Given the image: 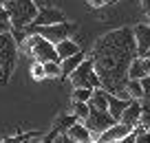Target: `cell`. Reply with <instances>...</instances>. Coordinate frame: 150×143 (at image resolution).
<instances>
[{
  "label": "cell",
  "mask_w": 150,
  "mask_h": 143,
  "mask_svg": "<svg viewBox=\"0 0 150 143\" xmlns=\"http://www.w3.org/2000/svg\"><path fill=\"white\" fill-rule=\"evenodd\" d=\"M115 2H117V0H115Z\"/></svg>",
  "instance_id": "32"
},
{
  "label": "cell",
  "mask_w": 150,
  "mask_h": 143,
  "mask_svg": "<svg viewBox=\"0 0 150 143\" xmlns=\"http://www.w3.org/2000/svg\"><path fill=\"white\" fill-rule=\"evenodd\" d=\"M84 53L82 51H77V53H73V55H69V57H64V60H60V70H62V77H69L71 73H73L77 66H80V62L84 60Z\"/></svg>",
  "instance_id": "14"
},
{
  "label": "cell",
  "mask_w": 150,
  "mask_h": 143,
  "mask_svg": "<svg viewBox=\"0 0 150 143\" xmlns=\"http://www.w3.org/2000/svg\"><path fill=\"white\" fill-rule=\"evenodd\" d=\"M33 137H38L35 132H29V134H16V137H9V139H2L0 143H24L27 139H33Z\"/></svg>",
  "instance_id": "23"
},
{
  "label": "cell",
  "mask_w": 150,
  "mask_h": 143,
  "mask_svg": "<svg viewBox=\"0 0 150 143\" xmlns=\"http://www.w3.org/2000/svg\"><path fill=\"white\" fill-rule=\"evenodd\" d=\"M104 5H112V2H115V0H102Z\"/></svg>",
  "instance_id": "29"
},
{
  "label": "cell",
  "mask_w": 150,
  "mask_h": 143,
  "mask_svg": "<svg viewBox=\"0 0 150 143\" xmlns=\"http://www.w3.org/2000/svg\"><path fill=\"white\" fill-rule=\"evenodd\" d=\"M146 57H148V60H150V49H148V51H146Z\"/></svg>",
  "instance_id": "30"
},
{
  "label": "cell",
  "mask_w": 150,
  "mask_h": 143,
  "mask_svg": "<svg viewBox=\"0 0 150 143\" xmlns=\"http://www.w3.org/2000/svg\"><path fill=\"white\" fill-rule=\"evenodd\" d=\"M126 92H128V99H144V88H141L139 79H128Z\"/></svg>",
  "instance_id": "17"
},
{
  "label": "cell",
  "mask_w": 150,
  "mask_h": 143,
  "mask_svg": "<svg viewBox=\"0 0 150 143\" xmlns=\"http://www.w3.org/2000/svg\"><path fill=\"white\" fill-rule=\"evenodd\" d=\"M42 66H44V75H47V77H51V79H57V77H62L60 62H57V60H49V62H42Z\"/></svg>",
  "instance_id": "18"
},
{
  "label": "cell",
  "mask_w": 150,
  "mask_h": 143,
  "mask_svg": "<svg viewBox=\"0 0 150 143\" xmlns=\"http://www.w3.org/2000/svg\"><path fill=\"white\" fill-rule=\"evenodd\" d=\"M88 5L95 7V9H99V7H104V2H102V0H88Z\"/></svg>",
  "instance_id": "27"
},
{
  "label": "cell",
  "mask_w": 150,
  "mask_h": 143,
  "mask_svg": "<svg viewBox=\"0 0 150 143\" xmlns=\"http://www.w3.org/2000/svg\"><path fill=\"white\" fill-rule=\"evenodd\" d=\"M137 55V44L132 29H115L102 35L93 46V68L99 77V84L106 92H112L122 99H128L126 82L128 66Z\"/></svg>",
  "instance_id": "1"
},
{
  "label": "cell",
  "mask_w": 150,
  "mask_h": 143,
  "mask_svg": "<svg viewBox=\"0 0 150 143\" xmlns=\"http://www.w3.org/2000/svg\"><path fill=\"white\" fill-rule=\"evenodd\" d=\"M141 5H144V11L148 13V18H150V0H141Z\"/></svg>",
  "instance_id": "28"
},
{
  "label": "cell",
  "mask_w": 150,
  "mask_h": 143,
  "mask_svg": "<svg viewBox=\"0 0 150 143\" xmlns=\"http://www.w3.org/2000/svg\"><path fill=\"white\" fill-rule=\"evenodd\" d=\"M150 73V60L146 55H135L128 66V79H141Z\"/></svg>",
  "instance_id": "11"
},
{
  "label": "cell",
  "mask_w": 150,
  "mask_h": 143,
  "mask_svg": "<svg viewBox=\"0 0 150 143\" xmlns=\"http://www.w3.org/2000/svg\"><path fill=\"white\" fill-rule=\"evenodd\" d=\"M112 123H115V119L110 117L108 110H99V108H95V106H88V117L84 119V125L91 130V134L97 137L99 132H104V130H106L108 125H112Z\"/></svg>",
  "instance_id": "7"
},
{
  "label": "cell",
  "mask_w": 150,
  "mask_h": 143,
  "mask_svg": "<svg viewBox=\"0 0 150 143\" xmlns=\"http://www.w3.org/2000/svg\"><path fill=\"white\" fill-rule=\"evenodd\" d=\"M2 7L9 13L11 29H20V31H24L38 13V5L33 0H2Z\"/></svg>",
  "instance_id": "2"
},
{
  "label": "cell",
  "mask_w": 150,
  "mask_h": 143,
  "mask_svg": "<svg viewBox=\"0 0 150 143\" xmlns=\"http://www.w3.org/2000/svg\"><path fill=\"white\" fill-rule=\"evenodd\" d=\"M24 143H29V139H27V141H24Z\"/></svg>",
  "instance_id": "31"
},
{
  "label": "cell",
  "mask_w": 150,
  "mask_h": 143,
  "mask_svg": "<svg viewBox=\"0 0 150 143\" xmlns=\"http://www.w3.org/2000/svg\"><path fill=\"white\" fill-rule=\"evenodd\" d=\"M57 22H66L64 13L55 7H42V9H38L35 18L29 27H47V24H57Z\"/></svg>",
  "instance_id": "9"
},
{
  "label": "cell",
  "mask_w": 150,
  "mask_h": 143,
  "mask_svg": "<svg viewBox=\"0 0 150 143\" xmlns=\"http://www.w3.org/2000/svg\"><path fill=\"white\" fill-rule=\"evenodd\" d=\"M139 82H141V88H144V99H150V73L146 77H141Z\"/></svg>",
  "instance_id": "25"
},
{
  "label": "cell",
  "mask_w": 150,
  "mask_h": 143,
  "mask_svg": "<svg viewBox=\"0 0 150 143\" xmlns=\"http://www.w3.org/2000/svg\"><path fill=\"white\" fill-rule=\"evenodd\" d=\"M93 88H73V101H88Z\"/></svg>",
  "instance_id": "21"
},
{
  "label": "cell",
  "mask_w": 150,
  "mask_h": 143,
  "mask_svg": "<svg viewBox=\"0 0 150 143\" xmlns=\"http://www.w3.org/2000/svg\"><path fill=\"white\" fill-rule=\"evenodd\" d=\"M80 51V46L75 44L71 37H64V40H60L55 44V53H57V60H64V57H69V55H73V53H77Z\"/></svg>",
  "instance_id": "16"
},
{
  "label": "cell",
  "mask_w": 150,
  "mask_h": 143,
  "mask_svg": "<svg viewBox=\"0 0 150 143\" xmlns=\"http://www.w3.org/2000/svg\"><path fill=\"white\" fill-rule=\"evenodd\" d=\"M73 115L84 121L88 117V101H73Z\"/></svg>",
  "instance_id": "19"
},
{
  "label": "cell",
  "mask_w": 150,
  "mask_h": 143,
  "mask_svg": "<svg viewBox=\"0 0 150 143\" xmlns=\"http://www.w3.org/2000/svg\"><path fill=\"white\" fill-rule=\"evenodd\" d=\"M18 64V44L11 33H0V82H9Z\"/></svg>",
  "instance_id": "3"
},
{
  "label": "cell",
  "mask_w": 150,
  "mask_h": 143,
  "mask_svg": "<svg viewBox=\"0 0 150 143\" xmlns=\"http://www.w3.org/2000/svg\"><path fill=\"white\" fill-rule=\"evenodd\" d=\"M31 77L33 79H47V75H44V66H42V62H35L33 60V64H31Z\"/></svg>",
  "instance_id": "22"
},
{
  "label": "cell",
  "mask_w": 150,
  "mask_h": 143,
  "mask_svg": "<svg viewBox=\"0 0 150 143\" xmlns=\"http://www.w3.org/2000/svg\"><path fill=\"white\" fill-rule=\"evenodd\" d=\"M66 134H69V139L73 143H93V134H91V130L86 128L84 123H80V121L71 123L69 128H66Z\"/></svg>",
  "instance_id": "13"
},
{
  "label": "cell",
  "mask_w": 150,
  "mask_h": 143,
  "mask_svg": "<svg viewBox=\"0 0 150 143\" xmlns=\"http://www.w3.org/2000/svg\"><path fill=\"white\" fill-rule=\"evenodd\" d=\"M73 24H66V22H57V24H47V27H27L29 33H38L42 35L44 40H49L51 44H57L60 40L69 37L73 33Z\"/></svg>",
  "instance_id": "6"
},
{
  "label": "cell",
  "mask_w": 150,
  "mask_h": 143,
  "mask_svg": "<svg viewBox=\"0 0 150 143\" xmlns=\"http://www.w3.org/2000/svg\"><path fill=\"white\" fill-rule=\"evenodd\" d=\"M66 79L73 84V88H93V90L95 88H102L99 77H97V73H95V68H93V60H91V57H84V60L80 62V66H77Z\"/></svg>",
  "instance_id": "5"
},
{
  "label": "cell",
  "mask_w": 150,
  "mask_h": 143,
  "mask_svg": "<svg viewBox=\"0 0 150 143\" xmlns=\"http://www.w3.org/2000/svg\"><path fill=\"white\" fill-rule=\"evenodd\" d=\"M132 130H135V125H128V123H124V121H115V123L108 125L104 132L97 134V141L95 143H115V141H119V139H124L128 132H132Z\"/></svg>",
  "instance_id": "8"
},
{
  "label": "cell",
  "mask_w": 150,
  "mask_h": 143,
  "mask_svg": "<svg viewBox=\"0 0 150 143\" xmlns=\"http://www.w3.org/2000/svg\"><path fill=\"white\" fill-rule=\"evenodd\" d=\"M22 49L31 60L35 62H49V60H57V53H55V44H51L49 40H44L42 35L38 33H29L22 42ZM60 62V60H57Z\"/></svg>",
  "instance_id": "4"
},
{
  "label": "cell",
  "mask_w": 150,
  "mask_h": 143,
  "mask_svg": "<svg viewBox=\"0 0 150 143\" xmlns=\"http://www.w3.org/2000/svg\"><path fill=\"white\" fill-rule=\"evenodd\" d=\"M128 101H130V99H122V97H117V95L108 92V112H110V117L115 121H119V117H122V112H124V108H126Z\"/></svg>",
  "instance_id": "15"
},
{
  "label": "cell",
  "mask_w": 150,
  "mask_h": 143,
  "mask_svg": "<svg viewBox=\"0 0 150 143\" xmlns=\"http://www.w3.org/2000/svg\"><path fill=\"white\" fill-rule=\"evenodd\" d=\"M141 115H144V110H141V106H139V99H130V101L126 104V108H124L119 121H124V123H128V125H139Z\"/></svg>",
  "instance_id": "12"
},
{
  "label": "cell",
  "mask_w": 150,
  "mask_h": 143,
  "mask_svg": "<svg viewBox=\"0 0 150 143\" xmlns=\"http://www.w3.org/2000/svg\"><path fill=\"white\" fill-rule=\"evenodd\" d=\"M135 35V44H137V55H146V51L150 49V24H137L132 29Z\"/></svg>",
  "instance_id": "10"
},
{
  "label": "cell",
  "mask_w": 150,
  "mask_h": 143,
  "mask_svg": "<svg viewBox=\"0 0 150 143\" xmlns=\"http://www.w3.org/2000/svg\"><path fill=\"white\" fill-rule=\"evenodd\" d=\"M135 143H150V130L137 128V139H135Z\"/></svg>",
  "instance_id": "24"
},
{
  "label": "cell",
  "mask_w": 150,
  "mask_h": 143,
  "mask_svg": "<svg viewBox=\"0 0 150 143\" xmlns=\"http://www.w3.org/2000/svg\"><path fill=\"white\" fill-rule=\"evenodd\" d=\"M0 33H11V22H9V13L0 2Z\"/></svg>",
  "instance_id": "20"
},
{
  "label": "cell",
  "mask_w": 150,
  "mask_h": 143,
  "mask_svg": "<svg viewBox=\"0 0 150 143\" xmlns=\"http://www.w3.org/2000/svg\"><path fill=\"white\" fill-rule=\"evenodd\" d=\"M53 139H55V132H53V130H51V132H49L47 137L42 139V141H35V143H53Z\"/></svg>",
  "instance_id": "26"
}]
</instances>
